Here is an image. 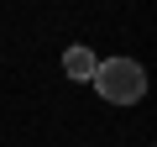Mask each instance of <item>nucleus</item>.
<instances>
[{
	"instance_id": "obj_1",
	"label": "nucleus",
	"mask_w": 157,
	"mask_h": 147,
	"mask_svg": "<svg viewBox=\"0 0 157 147\" xmlns=\"http://www.w3.org/2000/svg\"><path fill=\"white\" fill-rule=\"evenodd\" d=\"M94 89L100 100L110 105H136L147 95V68L136 58H110V63H94Z\"/></svg>"
},
{
	"instance_id": "obj_2",
	"label": "nucleus",
	"mask_w": 157,
	"mask_h": 147,
	"mask_svg": "<svg viewBox=\"0 0 157 147\" xmlns=\"http://www.w3.org/2000/svg\"><path fill=\"white\" fill-rule=\"evenodd\" d=\"M94 63H100V58H94L89 47H68V53H63V74H68V79H94Z\"/></svg>"
}]
</instances>
